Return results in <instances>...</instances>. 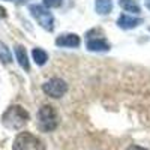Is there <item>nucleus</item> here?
<instances>
[{
    "instance_id": "obj_1",
    "label": "nucleus",
    "mask_w": 150,
    "mask_h": 150,
    "mask_svg": "<svg viewBox=\"0 0 150 150\" xmlns=\"http://www.w3.org/2000/svg\"><path fill=\"white\" fill-rule=\"evenodd\" d=\"M29 122V112L21 105H11L2 116V123L8 129H21Z\"/></svg>"
},
{
    "instance_id": "obj_2",
    "label": "nucleus",
    "mask_w": 150,
    "mask_h": 150,
    "mask_svg": "<svg viewBox=\"0 0 150 150\" xmlns=\"http://www.w3.org/2000/svg\"><path fill=\"white\" fill-rule=\"evenodd\" d=\"M59 117L54 107L51 105H44L38 111V126L42 132H51L57 128Z\"/></svg>"
},
{
    "instance_id": "obj_3",
    "label": "nucleus",
    "mask_w": 150,
    "mask_h": 150,
    "mask_svg": "<svg viewBox=\"0 0 150 150\" xmlns=\"http://www.w3.org/2000/svg\"><path fill=\"white\" fill-rule=\"evenodd\" d=\"M12 150H45V146L36 135L30 132H20L14 140Z\"/></svg>"
},
{
    "instance_id": "obj_4",
    "label": "nucleus",
    "mask_w": 150,
    "mask_h": 150,
    "mask_svg": "<svg viewBox=\"0 0 150 150\" xmlns=\"http://www.w3.org/2000/svg\"><path fill=\"white\" fill-rule=\"evenodd\" d=\"M30 12L35 17V20L39 23L45 30L51 32L54 29V18H53V14L48 9H45L41 5H30Z\"/></svg>"
},
{
    "instance_id": "obj_5",
    "label": "nucleus",
    "mask_w": 150,
    "mask_h": 150,
    "mask_svg": "<svg viewBox=\"0 0 150 150\" xmlns=\"http://www.w3.org/2000/svg\"><path fill=\"white\" fill-rule=\"evenodd\" d=\"M42 90H44L45 95L59 99V98H62V96L66 93L68 84L62 80V78H51V80H48L47 83H44Z\"/></svg>"
},
{
    "instance_id": "obj_6",
    "label": "nucleus",
    "mask_w": 150,
    "mask_h": 150,
    "mask_svg": "<svg viewBox=\"0 0 150 150\" xmlns=\"http://www.w3.org/2000/svg\"><path fill=\"white\" fill-rule=\"evenodd\" d=\"M86 47L90 51H96V53H105L110 50V44L107 42V39L104 36H95V30H90L86 36Z\"/></svg>"
},
{
    "instance_id": "obj_7",
    "label": "nucleus",
    "mask_w": 150,
    "mask_h": 150,
    "mask_svg": "<svg viewBox=\"0 0 150 150\" xmlns=\"http://www.w3.org/2000/svg\"><path fill=\"white\" fill-rule=\"evenodd\" d=\"M80 36L75 33H68V35H60L56 39L57 47H68V48H75L80 45Z\"/></svg>"
},
{
    "instance_id": "obj_8",
    "label": "nucleus",
    "mask_w": 150,
    "mask_h": 150,
    "mask_svg": "<svg viewBox=\"0 0 150 150\" xmlns=\"http://www.w3.org/2000/svg\"><path fill=\"white\" fill-rule=\"evenodd\" d=\"M143 23L141 18H135V17H129V15H120L119 20H117V24L120 29H125V30H129V29H134L137 26H140Z\"/></svg>"
},
{
    "instance_id": "obj_9",
    "label": "nucleus",
    "mask_w": 150,
    "mask_h": 150,
    "mask_svg": "<svg viewBox=\"0 0 150 150\" xmlns=\"http://www.w3.org/2000/svg\"><path fill=\"white\" fill-rule=\"evenodd\" d=\"M15 56H17V60H18L20 66H21L24 71H29V69H30V63H29L27 51L24 50V47H21V45H17V47H15Z\"/></svg>"
},
{
    "instance_id": "obj_10",
    "label": "nucleus",
    "mask_w": 150,
    "mask_h": 150,
    "mask_svg": "<svg viewBox=\"0 0 150 150\" xmlns=\"http://www.w3.org/2000/svg\"><path fill=\"white\" fill-rule=\"evenodd\" d=\"M95 8L98 11V14L107 15V14H110L111 9H112V2H111V0H96Z\"/></svg>"
},
{
    "instance_id": "obj_11",
    "label": "nucleus",
    "mask_w": 150,
    "mask_h": 150,
    "mask_svg": "<svg viewBox=\"0 0 150 150\" xmlns=\"http://www.w3.org/2000/svg\"><path fill=\"white\" fill-rule=\"evenodd\" d=\"M32 56H33L35 63H36V65H39V66H44V65L47 63V60H48V54L44 51L42 48H33Z\"/></svg>"
},
{
    "instance_id": "obj_12",
    "label": "nucleus",
    "mask_w": 150,
    "mask_h": 150,
    "mask_svg": "<svg viewBox=\"0 0 150 150\" xmlns=\"http://www.w3.org/2000/svg\"><path fill=\"white\" fill-rule=\"evenodd\" d=\"M119 3L126 12H135V14H138V12L141 11L140 5L137 3L135 0H119Z\"/></svg>"
},
{
    "instance_id": "obj_13",
    "label": "nucleus",
    "mask_w": 150,
    "mask_h": 150,
    "mask_svg": "<svg viewBox=\"0 0 150 150\" xmlns=\"http://www.w3.org/2000/svg\"><path fill=\"white\" fill-rule=\"evenodd\" d=\"M0 60H2V63H5V65H8V63L12 62V54L9 51V48L2 41H0Z\"/></svg>"
},
{
    "instance_id": "obj_14",
    "label": "nucleus",
    "mask_w": 150,
    "mask_h": 150,
    "mask_svg": "<svg viewBox=\"0 0 150 150\" xmlns=\"http://www.w3.org/2000/svg\"><path fill=\"white\" fill-rule=\"evenodd\" d=\"M63 0H44V6L45 8H59Z\"/></svg>"
},
{
    "instance_id": "obj_15",
    "label": "nucleus",
    "mask_w": 150,
    "mask_h": 150,
    "mask_svg": "<svg viewBox=\"0 0 150 150\" xmlns=\"http://www.w3.org/2000/svg\"><path fill=\"white\" fill-rule=\"evenodd\" d=\"M126 150H146V149L141 147V146H135V144H132V146H129Z\"/></svg>"
},
{
    "instance_id": "obj_16",
    "label": "nucleus",
    "mask_w": 150,
    "mask_h": 150,
    "mask_svg": "<svg viewBox=\"0 0 150 150\" xmlns=\"http://www.w3.org/2000/svg\"><path fill=\"white\" fill-rule=\"evenodd\" d=\"M0 18H6V9L0 6Z\"/></svg>"
},
{
    "instance_id": "obj_17",
    "label": "nucleus",
    "mask_w": 150,
    "mask_h": 150,
    "mask_svg": "<svg viewBox=\"0 0 150 150\" xmlns=\"http://www.w3.org/2000/svg\"><path fill=\"white\" fill-rule=\"evenodd\" d=\"M24 2H27V0H18V3H24Z\"/></svg>"
},
{
    "instance_id": "obj_18",
    "label": "nucleus",
    "mask_w": 150,
    "mask_h": 150,
    "mask_svg": "<svg viewBox=\"0 0 150 150\" xmlns=\"http://www.w3.org/2000/svg\"><path fill=\"white\" fill-rule=\"evenodd\" d=\"M8 2H11V0H8Z\"/></svg>"
}]
</instances>
